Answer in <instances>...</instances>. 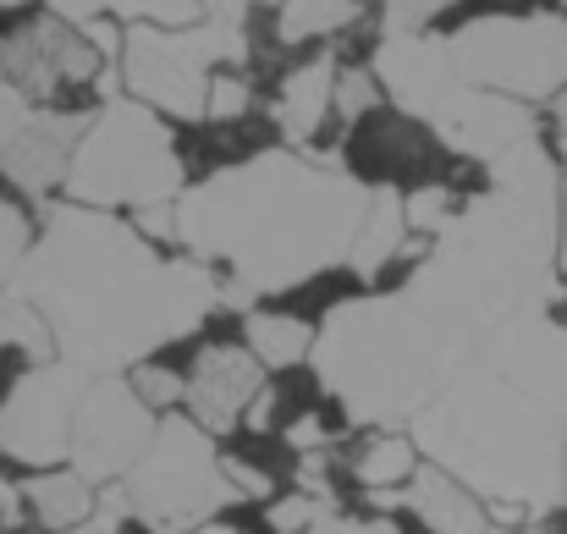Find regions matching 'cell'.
<instances>
[{
	"mask_svg": "<svg viewBox=\"0 0 567 534\" xmlns=\"http://www.w3.org/2000/svg\"><path fill=\"white\" fill-rule=\"evenodd\" d=\"M309 358L320 386L342 402L348 424L375 430L413 424L463 363L452 337L402 287L380 298H342L326 315Z\"/></svg>",
	"mask_w": 567,
	"mask_h": 534,
	"instance_id": "5",
	"label": "cell"
},
{
	"mask_svg": "<svg viewBox=\"0 0 567 534\" xmlns=\"http://www.w3.org/2000/svg\"><path fill=\"white\" fill-rule=\"evenodd\" d=\"M452 66L507 100H557L567 89V17L529 11V17H474L446 33Z\"/></svg>",
	"mask_w": 567,
	"mask_h": 534,
	"instance_id": "10",
	"label": "cell"
},
{
	"mask_svg": "<svg viewBox=\"0 0 567 534\" xmlns=\"http://www.w3.org/2000/svg\"><path fill=\"white\" fill-rule=\"evenodd\" d=\"M138 232L155 243H177V204H150L138 209Z\"/></svg>",
	"mask_w": 567,
	"mask_h": 534,
	"instance_id": "33",
	"label": "cell"
},
{
	"mask_svg": "<svg viewBox=\"0 0 567 534\" xmlns=\"http://www.w3.org/2000/svg\"><path fill=\"white\" fill-rule=\"evenodd\" d=\"M0 348H22L33 363H44V358L55 353L50 326H44V320H39V309H33V304H22L17 292H0Z\"/></svg>",
	"mask_w": 567,
	"mask_h": 534,
	"instance_id": "24",
	"label": "cell"
},
{
	"mask_svg": "<svg viewBox=\"0 0 567 534\" xmlns=\"http://www.w3.org/2000/svg\"><path fill=\"white\" fill-rule=\"evenodd\" d=\"M326 513H331V502L298 491V496H287V502H270V530L276 534H309Z\"/></svg>",
	"mask_w": 567,
	"mask_h": 534,
	"instance_id": "26",
	"label": "cell"
},
{
	"mask_svg": "<svg viewBox=\"0 0 567 534\" xmlns=\"http://www.w3.org/2000/svg\"><path fill=\"white\" fill-rule=\"evenodd\" d=\"M375 94H380L375 66H370V72H364V66H353V72H342V78H337V111H342L348 122H359V116L375 105Z\"/></svg>",
	"mask_w": 567,
	"mask_h": 534,
	"instance_id": "29",
	"label": "cell"
},
{
	"mask_svg": "<svg viewBox=\"0 0 567 534\" xmlns=\"http://www.w3.org/2000/svg\"><path fill=\"white\" fill-rule=\"evenodd\" d=\"M408 435L491 507L557 513L567 502V320L546 309L485 331Z\"/></svg>",
	"mask_w": 567,
	"mask_h": 534,
	"instance_id": "2",
	"label": "cell"
},
{
	"mask_svg": "<svg viewBox=\"0 0 567 534\" xmlns=\"http://www.w3.org/2000/svg\"><path fill=\"white\" fill-rule=\"evenodd\" d=\"M0 6H28V0H0ZM44 6L55 17L78 22V28H89L105 11H116L127 22H161V28H193V22H204V0H44Z\"/></svg>",
	"mask_w": 567,
	"mask_h": 534,
	"instance_id": "19",
	"label": "cell"
},
{
	"mask_svg": "<svg viewBox=\"0 0 567 534\" xmlns=\"http://www.w3.org/2000/svg\"><path fill=\"white\" fill-rule=\"evenodd\" d=\"M133 386H138V397H144L150 408H177V402H188V380L172 374V369H161V363H138V369H133Z\"/></svg>",
	"mask_w": 567,
	"mask_h": 534,
	"instance_id": "27",
	"label": "cell"
},
{
	"mask_svg": "<svg viewBox=\"0 0 567 534\" xmlns=\"http://www.w3.org/2000/svg\"><path fill=\"white\" fill-rule=\"evenodd\" d=\"M551 116H557V150H563V161H567V89L551 100Z\"/></svg>",
	"mask_w": 567,
	"mask_h": 534,
	"instance_id": "38",
	"label": "cell"
},
{
	"mask_svg": "<svg viewBox=\"0 0 567 534\" xmlns=\"http://www.w3.org/2000/svg\"><path fill=\"white\" fill-rule=\"evenodd\" d=\"M370 198L375 193L337 161L265 150L177 198V243L204 265H226L248 298L292 292L348 265Z\"/></svg>",
	"mask_w": 567,
	"mask_h": 534,
	"instance_id": "4",
	"label": "cell"
},
{
	"mask_svg": "<svg viewBox=\"0 0 567 534\" xmlns=\"http://www.w3.org/2000/svg\"><path fill=\"white\" fill-rule=\"evenodd\" d=\"M243 348L259 358L265 369H292L315 353V331L292 315H248L243 326Z\"/></svg>",
	"mask_w": 567,
	"mask_h": 534,
	"instance_id": "21",
	"label": "cell"
},
{
	"mask_svg": "<svg viewBox=\"0 0 567 534\" xmlns=\"http://www.w3.org/2000/svg\"><path fill=\"white\" fill-rule=\"evenodd\" d=\"M396 502H402L430 534H496L491 507H485L463 480H452V474L435 469V463H424V469L396 491Z\"/></svg>",
	"mask_w": 567,
	"mask_h": 534,
	"instance_id": "16",
	"label": "cell"
},
{
	"mask_svg": "<svg viewBox=\"0 0 567 534\" xmlns=\"http://www.w3.org/2000/svg\"><path fill=\"white\" fill-rule=\"evenodd\" d=\"M402 237H408V198H402L396 187H375L370 215H364V226H359V243H353L348 265L370 281V276H380V265L402 248Z\"/></svg>",
	"mask_w": 567,
	"mask_h": 534,
	"instance_id": "20",
	"label": "cell"
},
{
	"mask_svg": "<svg viewBox=\"0 0 567 534\" xmlns=\"http://www.w3.org/2000/svg\"><path fill=\"white\" fill-rule=\"evenodd\" d=\"M248 83L243 78H215V89H209V122H237L243 111H248Z\"/></svg>",
	"mask_w": 567,
	"mask_h": 534,
	"instance_id": "31",
	"label": "cell"
},
{
	"mask_svg": "<svg viewBox=\"0 0 567 534\" xmlns=\"http://www.w3.org/2000/svg\"><path fill=\"white\" fill-rule=\"evenodd\" d=\"M89 386H94V374L66 358L33 363L22 380H11V391L0 402V452L28 469L72 463V430H78V408H83Z\"/></svg>",
	"mask_w": 567,
	"mask_h": 534,
	"instance_id": "11",
	"label": "cell"
},
{
	"mask_svg": "<svg viewBox=\"0 0 567 534\" xmlns=\"http://www.w3.org/2000/svg\"><path fill=\"white\" fill-rule=\"evenodd\" d=\"M89 127H94L89 111H28V122L0 150V172L28 198H50V187H66L72 155Z\"/></svg>",
	"mask_w": 567,
	"mask_h": 534,
	"instance_id": "14",
	"label": "cell"
},
{
	"mask_svg": "<svg viewBox=\"0 0 567 534\" xmlns=\"http://www.w3.org/2000/svg\"><path fill=\"white\" fill-rule=\"evenodd\" d=\"M364 17L359 0H281L276 17V39L281 44H309V39H331L342 28H353Z\"/></svg>",
	"mask_w": 567,
	"mask_h": 534,
	"instance_id": "22",
	"label": "cell"
},
{
	"mask_svg": "<svg viewBox=\"0 0 567 534\" xmlns=\"http://www.w3.org/2000/svg\"><path fill=\"white\" fill-rule=\"evenodd\" d=\"M248 33L237 22H193V28H161L133 22L122 44V83L150 111H166L177 122H209V89L215 66H243Z\"/></svg>",
	"mask_w": 567,
	"mask_h": 534,
	"instance_id": "9",
	"label": "cell"
},
{
	"mask_svg": "<svg viewBox=\"0 0 567 534\" xmlns=\"http://www.w3.org/2000/svg\"><path fill=\"white\" fill-rule=\"evenodd\" d=\"M22 502H28V513H33V524H44V530L55 534H72L78 524H89L94 518V485L78 474V469H44L39 480H22Z\"/></svg>",
	"mask_w": 567,
	"mask_h": 534,
	"instance_id": "18",
	"label": "cell"
},
{
	"mask_svg": "<svg viewBox=\"0 0 567 534\" xmlns=\"http://www.w3.org/2000/svg\"><path fill=\"white\" fill-rule=\"evenodd\" d=\"M11 292L39 309L55 358L89 374L138 369L226 304V281L204 259H161L138 226L72 198L50 209Z\"/></svg>",
	"mask_w": 567,
	"mask_h": 534,
	"instance_id": "1",
	"label": "cell"
},
{
	"mask_svg": "<svg viewBox=\"0 0 567 534\" xmlns=\"http://www.w3.org/2000/svg\"><path fill=\"white\" fill-rule=\"evenodd\" d=\"M309 534H396V524H385V518H348V513H326Z\"/></svg>",
	"mask_w": 567,
	"mask_h": 534,
	"instance_id": "32",
	"label": "cell"
},
{
	"mask_svg": "<svg viewBox=\"0 0 567 534\" xmlns=\"http://www.w3.org/2000/svg\"><path fill=\"white\" fill-rule=\"evenodd\" d=\"M248 6H265V0H204V17H215V22H237V28H243Z\"/></svg>",
	"mask_w": 567,
	"mask_h": 534,
	"instance_id": "37",
	"label": "cell"
},
{
	"mask_svg": "<svg viewBox=\"0 0 567 534\" xmlns=\"http://www.w3.org/2000/svg\"><path fill=\"white\" fill-rule=\"evenodd\" d=\"M94 78H105L100 44L55 11L22 22L17 33H0V83L17 89L28 105L55 100L61 89H78V83H94Z\"/></svg>",
	"mask_w": 567,
	"mask_h": 534,
	"instance_id": "13",
	"label": "cell"
},
{
	"mask_svg": "<svg viewBox=\"0 0 567 534\" xmlns=\"http://www.w3.org/2000/svg\"><path fill=\"white\" fill-rule=\"evenodd\" d=\"M287 446H292V452H320V446H326V424H320L315 413H303V419L287 430Z\"/></svg>",
	"mask_w": 567,
	"mask_h": 534,
	"instance_id": "36",
	"label": "cell"
},
{
	"mask_svg": "<svg viewBox=\"0 0 567 534\" xmlns=\"http://www.w3.org/2000/svg\"><path fill=\"white\" fill-rule=\"evenodd\" d=\"M259 397H265V363L248 348H231V342L198 348L188 374V413L209 435H226V430L248 424Z\"/></svg>",
	"mask_w": 567,
	"mask_h": 534,
	"instance_id": "15",
	"label": "cell"
},
{
	"mask_svg": "<svg viewBox=\"0 0 567 534\" xmlns=\"http://www.w3.org/2000/svg\"><path fill=\"white\" fill-rule=\"evenodd\" d=\"M563 193L567 182L540 138L513 144L491 161V187L435 232L419 270L402 281L463 358L485 331L563 304Z\"/></svg>",
	"mask_w": 567,
	"mask_h": 534,
	"instance_id": "3",
	"label": "cell"
},
{
	"mask_svg": "<svg viewBox=\"0 0 567 534\" xmlns=\"http://www.w3.org/2000/svg\"><path fill=\"white\" fill-rule=\"evenodd\" d=\"M193 534H237L231 524H204V530H193Z\"/></svg>",
	"mask_w": 567,
	"mask_h": 534,
	"instance_id": "40",
	"label": "cell"
},
{
	"mask_svg": "<svg viewBox=\"0 0 567 534\" xmlns=\"http://www.w3.org/2000/svg\"><path fill=\"white\" fill-rule=\"evenodd\" d=\"M161 419L155 408L138 397L133 380L122 374H94L83 408H78V430H72V469L89 485H116L138 469V458L150 452Z\"/></svg>",
	"mask_w": 567,
	"mask_h": 534,
	"instance_id": "12",
	"label": "cell"
},
{
	"mask_svg": "<svg viewBox=\"0 0 567 534\" xmlns=\"http://www.w3.org/2000/svg\"><path fill=\"white\" fill-rule=\"evenodd\" d=\"M28 111H33V105H28L17 89H6V83H0V150H6V138L28 122Z\"/></svg>",
	"mask_w": 567,
	"mask_h": 534,
	"instance_id": "35",
	"label": "cell"
},
{
	"mask_svg": "<svg viewBox=\"0 0 567 534\" xmlns=\"http://www.w3.org/2000/svg\"><path fill=\"white\" fill-rule=\"evenodd\" d=\"M413 463H419V441L413 435H375L364 446V458L353 463V474H359L364 491H396V485H408L419 474Z\"/></svg>",
	"mask_w": 567,
	"mask_h": 534,
	"instance_id": "23",
	"label": "cell"
},
{
	"mask_svg": "<svg viewBox=\"0 0 567 534\" xmlns=\"http://www.w3.org/2000/svg\"><path fill=\"white\" fill-rule=\"evenodd\" d=\"M127 507L144 530L193 534L204 530L226 502H237V485L226 480V458L215 452V435L193 413H166L138 469L122 480Z\"/></svg>",
	"mask_w": 567,
	"mask_h": 534,
	"instance_id": "8",
	"label": "cell"
},
{
	"mask_svg": "<svg viewBox=\"0 0 567 534\" xmlns=\"http://www.w3.org/2000/svg\"><path fill=\"white\" fill-rule=\"evenodd\" d=\"M28 248H33V232H28L22 209L17 204H0V292L17 287V270H22Z\"/></svg>",
	"mask_w": 567,
	"mask_h": 534,
	"instance_id": "25",
	"label": "cell"
},
{
	"mask_svg": "<svg viewBox=\"0 0 567 534\" xmlns=\"http://www.w3.org/2000/svg\"><path fill=\"white\" fill-rule=\"evenodd\" d=\"M183 193V155L166 122L144 100H105L72 155L66 198L89 209H150L177 204Z\"/></svg>",
	"mask_w": 567,
	"mask_h": 534,
	"instance_id": "7",
	"label": "cell"
},
{
	"mask_svg": "<svg viewBox=\"0 0 567 534\" xmlns=\"http://www.w3.org/2000/svg\"><path fill=\"white\" fill-rule=\"evenodd\" d=\"M385 6V33H419L435 11L457 6V0H380Z\"/></svg>",
	"mask_w": 567,
	"mask_h": 534,
	"instance_id": "30",
	"label": "cell"
},
{
	"mask_svg": "<svg viewBox=\"0 0 567 534\" xmlns=\"http://www.w3.org/2000/svg\"><path fill=\"white\" fill-rule=\"evenodd\" d=\"M337 78H342L337 55H315L298 72H287V83H281V94L270 105L276 127L287 133V144H309L320 133V122L337 111Z\"/></svg>",
	"mask_w": 567,
	"mask_h": 534,
	"instance_id": "17",
	"label": "cell"
},
{
	"mask_svg": "<svg viewBox=\"0 0 567 534\" xmlns=\"http://www.w3.org/2000/svg\"><path fill=\"white\" fill-rule=\"evenodd\" d=\"M452 215H457L452 187H419V193L408 198V226H419V232H430V237H435Z\"/></svg>",
	"mask_w": 567,
	"mask_h": 534,
	"instance_id": "28",
	"label": "cell"
},
{
	"mask_svg": "<svg viewBox=\"0 0 567 534\" xmlns=\"http://www.w3.org/2000/svg\"><path fill=\"white\" fill-rule=\"evenodd\" d=\"M557 259H563V270H567V193H563V254Z\"/></svg>",
	"mask_w": 567,
	"mask_h": 534,
	"instance_id": "39",
	"label": "cell"
},
{
	"mask_svg": "<svg viewBox=\"0 0 567 534\" xmlns=\"http://www.w3.org/2000/svg\"><path fill=\"white\" fill-rule=\"evenodd\" d=\"M375 78L391 94V105L413 122H424L452 155L463 161H502L513 144L535 138V111L524 100L491 94L480 83H468L452 55L446 39H424V33H380L375 50Z\"/></svg>",
	"mask_w": 567,
	"mask_h": 534,
	"instance_id": "6",
	"label": "cell"
},
{
	"mask_svg": "<svg viewBox=\"0 0 567 534\" xmlns=\"http://www.w3.org/2000/svg\"><path fill=\"white\" fill-rule=\"evenodd\" d=\"M226 480L237 485V496H270V480L254 463H243V458H226Z\"/></svg>",
	"mask_w": 567,
	"mask_h": 534,
	"instance_id": "34",
	"label": "cell"
}]
</instances>
